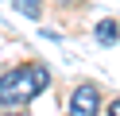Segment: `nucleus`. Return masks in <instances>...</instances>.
I'll return each mask as SVG.
<instances>
[{
    "label": "nucleus",
    "mask_w": 120,
    "mask_h": 116,
    "mask_svg": "<svg viewBox=\"0 0 120 116\" xmlns=\"http://www.w3.org/2000/svg\"><path fill=\"white\" fill-rule=\"evenodd\" d=\"M16 8H19V12H27V15L39 12V4H35V0H16Z\"/></svg>",
    "instance_id": "nucleus-4"
},
{
    "label": "nucleus",
    "mask_w": 120,
    "mask_h": 116,
    "mask_svg": "<svg viewBox=\"0 0 120 116\" xmlns=\"http://www.w3.org/2000/svg\"><path fill=\"white\" fill-rule=\"evenodd\" d=\"M93 35H97V43H101V46H112V43L120 39V23H116V19H101Z\"/></svg>",
    "instance_id": "nucleus-3"
},
{
    "label": "nucleus",
    "mask_w": 120,
    "mask_h": 116,
    "mask_svg": "<svg viewBox=\"0 0 120 116\" xmlns=\"http://www.w3.org/2000/svg\"><path fill=\"white\" fill-rule=\"evenodd\" d=\"M50 85V70L43 62H27L8 74H0V105L4 108H23L27 101H35Z\"/></svg>",
    "instance_id": "nucleus-1"
},
{
    "label": "nucleus",
    "mask_w": 120,
    "mask_h": 116,
    "mask_svg": "<svg viewBox=\"0 0 120 116\" xmlns=\"http://www.w3.org/2000/svg\"><path fill=\"white\" fill-rule=\"evenodd\" d=\"M101 112V89L97 85H78L70 93V116H97Z\"/></svg>",
    "instance_id": "nucleus-2"
},
{
    "label": "nucleus",
    "mask_w": 120,
    "mask_h": 116,
    "mask_svg": "<svg viewBox=\"0 0 120 116\" xmlns=\"http://www.w3.org/2000/svg\"><path fill=\"white\" fill-rule=\"evenodd\" d=\"M4 116H27V112H23V108H8Z\"/></svg>",
    "instance_id": "nucleus-6"
},
{
    "label": "nucleus",
    "mask_w": 120,
    "mask_h": 116,
    "mask_svg": "<svg viewBox=\"0 0 120 116\" xmlns=\"http://www.w3.org/2000/svg\"><path fill=\"white\" fill-rule=\"evenodd\" d=\"M109 116H120V101H112V105H109Z\"/></svg>",
    "instance_id": "nucleus-5"
}]
</instances>
